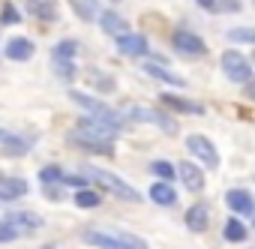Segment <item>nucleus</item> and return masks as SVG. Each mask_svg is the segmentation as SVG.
<instances>
[{"mask_svg":"<svg viewBox=\"0 0 255 249\" xmlns=\"http://www.w3.org/2000/svg\"><path fill=\"white\" fill-rule=\"evenodd\" d=\"M150 201H153V204H162V207H171V204L177 201V192H174V186H171V183L156 180V183L150 186Z\"/></svg>","mask_w":255,"mask_h":249,"instance_id":"nucleus-18","label":"nucleus"},{"mask_svg":"<svg viewBox=\"0 0 255 249\" xmlns=\"http://www.w3.org/2000/svg\"><path fill=\"white\" fill-rule=\"evenodd\" d=\"M114 3H117V0H114Z\"/></svg>","mask_w":255,"mask_h":249,"instance_id":"nucleus-37","label":"nucleus"},{"mask_svg":"<svg viewBox=\"0 0 255 249\" xmlns=\"http://www.w3.org/2000/svg\"><path fill=\"white\" fill-rule=\"evenodd\" d=\"M222 237H225L228 243H243V240L249 237V231H246V225H243L240 219H228V222L222 225Z\"/></svg>","mask_w":255,"mask_h":249,"instance_id":"nucleus-20","label":"nucleus"},{"mask_svg":"<svg viewBox=\"0 0 255 249\" xmlns=\"http://www.w3.org/2000/svg\"><path fill=\"white\" fill-rule=\"evenodd\" d=\"M171 42H174V48H177L180 54H186V57H201V54L207 51V42H204L198 33H192V30H174Z\"/></svg>","mask_w":255,"mask_h":249,"instance_id":"nucleus-6","label":"nucleus"},{"mask_svg":"<svg viewBox=\"0 0 255 249\" xmlns=\"http://www.w3.org/2000/svg\"><path fill=\"white\" fill-rule=\"evenodd\" d=\"M27 9L42 21H57V3H51V0H27Z\"/></svg>","mask_w":255,"mask_h":249,"instance_id":"nucleus-19","label":"nucleus"},{"mask_svg":"<svg viewBox=\"0 0 255 249\" xmlns=\"http://www.w3.org/2000/svg\"><path fill=\"white\" fill-rule=\"evenodd\" d=\"M0 144H6L9 150H27V147H30V141H24V138L15 135V132H6V129H0Z\"/></svg>","mask_w":255,"mask_h":249,"instance_id":"nucleus-24","label":"nucleus"},{"mask_svg":"<svg viewBox=\"0 0 255 249\" xmlns=\"http://www.w3.org/2000/svg\"><path fill=\"white\" fill-rule=\"evenodd\" d=\"M81 171H84V177H87V180L99 183L102 189H108L111 195H117V198H123V201H135V204L141 201V195H138V189H135V186H129L123 177H117V174H111V171H105V168L84 165Z\"/></svg>","mask_w":255,"mask_h":249,"instance_id":"nucleus-2","label":"nucleus"},{"mask_svg":"<svg viewBox=\"0 0 255 249\" xmlns=\"http://www.w3.org/2000/svg\"><path fill=\"white\" fill-rule=\"evenodd\" d=\"M99 192H93V189H81V192H75V204L78 207H99Z\"/></svg>","mask_w":255,"mask_h":249,"instance_id":"nucleus-25","label":"nucleus"},{"mask_svg":"<svg viewBox=\"0 0 255 249\" xmlns=\"http://www.w3.org/2000/svg\"><path fill=\"white\" fill-rule=\"evenodd\" d=\"M42 249H57V246H54V243H45V246H42Z\"/></svg>","mask_w":255,"mask_h":249,"instance_id":"nucleus-36","label":"nucleus"},{"mask_svg":"<svg viewBox=\"0 0 255 249\" xmlns=\"http://www.w3.org/2000/svg\"><path fill=\"white\" fill-rule=\"evenodd\" d=\"M162 102H165L168 108L180 111V114H192V117H201V114H204V108H201L198 102H192V99H183V96H174V93H162Z\"/></svg>","mask_w":255,"mask_h":249,"instance_id":"nucleus-15","label":"nucleus"},{"mask_svg":"<svg viewBox=\"0 0 255 249\" xmlns=\"http://www.w3.org/2000/svg\"><path fill=\"white\" fill-rule=\"evenodd\" d=\"M75 51H78V42H75V39H60L51 54H54V60H72Z\"/></svg>","mask_w":255,"mask_h":249,"instance_id":"nucleus-21","label":"nucleus"},{"mask_svg":"<svg viewBox=\"0 0 255 249\" xmlns=\"http://www.w3.org/2000/svg\"><path fill=\"white\" fill-rule=\"evenodd\" d=\"M39 180H42L45 186H60V180H63V168H60V165H45V168L39 171Z\"/></svg>","mask_w":255,"mask_h":249,"instance_id":"nucleus-22","label":"nucleus"},{"mask_svg":"<svg viewBox=\"0 0 255 249\" xmlns=\"http://www.w3.org/2000/svg\"><path fill=\"white\" fill-rule=\"evenodd\" d=\"M81 237H84V243H90V246H96V249H126V246L117 240L114 231H111V234H105V231H84Z\"/></svg>","mask_w":255,"mask_h":249,"instance_id":"nucleus-16","label":"nucleus"},{"mask_svg":"<svg viewBox=\"0 0 255 249\" xmlns=\"http://www.w3.org/2000/svg\"><path fill=\"white\" fill-rule=\"evenodd\" d=\"M150 78H159V81H165V84H174V87H183V75H177V72H171V69H165L162 63H156V60H147L144 66H141Z\"/></svg>","mask_w":255,"mask_h":249,"instance_id":"nucleus-14","label":"nucleus"},{"mask_svg":"<svg viewBox=\"0 0 255 249\" xmlns=\"http://www.w3.org/2000/svg\"><path fill=\"white\" fill-rule=\"evenodd\" d=\"M114 45H117V51L126 54V57H144V54L150 51V42H147L144 33H123V36L114 39Z\"/></svg>","mask_w":255,"mask_h":249,"instance_id":"nucleus-7","label":"nucleus"},{"mask_svg":"<svg viewBox=\"0 0 255 249\" xmlns=\"http://www.w3.org/2000/svg\"><path fill=\"white\" fill-rule=\"evenodd\" d=\"M225 204H228V210H234L237 216H252V213H255V201H252V195H249L246 189H228V192H225Z\"/></svg>","mask_w":255,"mask_h":249,"instance_id":"nucleus-9","label":"nucleus"},{"mask_svg":"<svg viewBox=\"0 0 255 249\" xmlns=\"http://www.w3.org/2000/svg\"><path fill=\"white\" fill-rule=\"evenodd\" d=\"M126 117L135 120V123H150V126H159V129L168 132V135L177 132V123H174L168 114L153 111V108H144V105H129V108H126Z\"/></svg>","mask_w":255,"mask_h":249,"instance_id":"nucleus-3","label":"nucleus"},{"mask_svg":"<svg viewBox=\"0 0 255 249\" xmlns=\"http://www.w3.org/2000/svg\"><path fill=\"white\" fill-rule=\"evenodd\" d=\"M60 186H75V189L81 192V189H87L90 183H87V177H72V174H63V180H60Z\"/></svg>","mask_w":255,"mask_h":249,"instance_id":"nucleus-31","label":"nucleus"},{"mask_svg":"<svg viewBox=\"0 0 255 249\" xmlns=\"http://www.w3.org/2000/svg\"><path fill=\"white\" fill-rule=\"evenodd\" d=\"M30 192L27 180L21 177H0V201H15V198H24Z\"/></svg>","mask_w":255,"mask_h":249,"instance_id":"nucleus-12","label":"nucleus"},{"mask_svg":"<svg viewBox=\"0 0 255 249\" xmlns=\"http://www.w3.org/2000/svg\"><path fill=\"white\" fill-rule=\"evenodd\" d=\"M54 75L63 78V81H72L75 78V63L72 60H54Z\"/></svg>","mask_w":255,"mask_h":249,"instance_id":"nucleus-26","label":"nucleus"},{"mask_svg":"<svg viewBox=\"0 0 255 249\" xmlns=\"http://www.w3.org/2000/svg\"><path fill=\"white\" fill-rule=\"evenodd\" d=\"M222 72H225V78L228 81H234V84H246L249 78H252V63L240 54V51H225L222 54Z\"/></svg>","mask_w":255,"mask_h":249,"instance_id":"nucleus-4","label":"nucleus"},{"mask_svg":"<svg viewBox=\"0 0 255 249\" xmlns=\"http://www.w3.org/2000/svg\"><path fill=\"white\" fill-rule=\"evenodd\" d=\"M246 96H249V99H255V75L246 81Z\"/></svg>","mask_w":255,"mask_h":249,"instance_id":"nucleus-35","label":"nucleus"},{"mask_svg":"<svg viewBox=\"0 0 255 249\" xmlns=\"http://www.w3.org/2000/svg\"><path fill=\"white\" fill-rule=\"evenodd\" d=\"M117 234V240L126 246V249H147V243L141 240V237H135V234H129V231H114Z\"/></svg>","mask_w":255,"mask_h":249,"instance_id":"nucleus-28","label":"nucleus"},{"mask_svg":"<svg viewBox=\"0 0 255 249\" xmlns=\"http://www.w3.org/2000/svg\"><path fill=\"white\" fill-rule=\"evenodd\" d=\"M186 147H189V153H192V156H198L201 162H207V168H210V171H216V168H219V150L213 147V141H210V138H204V135H198V132H195V135H189V138H186Z\"/></svg>","mask_w":255,"mask_h":249,"instance_id":"nucleus-5","label":"nucleus"},{"mask_svg":"<svg viewBox=\"0 0 255 249\" xmlns=\"http://www.w3.org/2000/svg\"><path fill=\"white\" fill-rule=\"evenodd\" d=\"M33 42L27 39V36H12V39H6V45H3V54L9 57V60H30L33 57Z\"/></svg>","mask_w":255,"mask_h":249,"instance_id":"nucleus-11","label":"nucleus"},{"mask_svg":"<svg viewBox=\"0 0 255 249\" xmlns=\"http://www.w3.org/2000/svg\"><path fill=\"white\" fill-rule=\"evenodd\" d=\"M177 177H180V183H183L189 192H201V189H204V171H201L195 162H180V165H177Z\"/></svg>","mask_w":255,"mask_h":249,"instance_id":"nucleus-10","label":"nucleus"},{"mask_svg":"<svg viewBox=\"0 0 255 249\" xmlns=\"http://www.w3.org/2000/svg\"><path fill=\"white\" fill-rule=\"evenodd\" d=\"M69 99L75 102V105H81L84 108V114L87 117H93V120H99V123H105L108 129H114V132H120L123 129V114H117L111 105H105L102 99H96V96H90V93H84V90H69Z\"/></svg>","mask_w":255,"mask_h":249,"instance_id":"nucleus-1","label":"nucleus"},{"mask_svg":"<svg viewBox=\"0 0 255 249\" xmlns=\"http://www.w3.org/2000/svg\"><path fill=\"white\" fill-rule=\"evenodd\" d=\"M18 21H21V12L12 3H3V9H0V24H18Z\"/></svg>","mask_w":255,"mask_h":249,"instance_id":"nucleus-29","label":"nucleus"},{"mask_svg":"<svg viewBox=\"0 0 255 249\" xmlns=\"http://www.w3.org/2000/svg\"><path fill=\"white\" fill-rule=\"evenodd\" d=\"M150 171H153L159 180H165V183L174 177V168H171V162H168V159H156V162L150 165Z\"/></svg>","mask_w":255,"mask_h":249,"instance_id":"nucleus-27","label":"nucleus"},{"mask_svg":"<svg viewBox=\"0 0 255 249\" xmlns=\"http://www.w3.org/2000/svg\"><path fill=\"white\" fill-rule=\"evenodd\" d=\"M18 237H21V231H18L15 225L0 222V243H12V240H18Z\"/></svg>","mask_w":255,"mask_h":249,"instance_id":"nucleus-30","label":"nucleus"},{"mask_svg":"<svg viewBox=\"0 0 255 249\" xmlns=\"http://www.w3.org/2000/svg\"><path fill=\"white\" fill-rule=\"evenodd\" d=\"M219 6H222V9H240L237 0H219Z\"/></svg>","mask_w":255,"mask_h":249,"instance_id":"nucleus-34","label":"nucleus"},{"mask_svg":"<svg viewBox=\"0 0 255 249\" xmlns=\"http://www.w3.org/2000/svg\"><path fill=\"white\" fill-rule=\"evenodd\" d=\"M75 9L84 15V21H90L96 15V3H93V0H81V3H75Z\"/></svg>","mask_w":255,"mask_h":249,"instance_id":"nucleus-32","label":"nucleus"},{"mask_svg":"<svg viewBox=\"0 0 255 249\" xmlns=\"http://www.w3.org/2000/svg\"><path fill=\"white\" fill-rule=\"evenodd\" d=\"M195 3H198L201 9H216V6H219V0H195Z\"/></svg>","mask_w":255,"mask_h":249,"instance_id":"nucleus-33","label":"nucleus"},{"mask_svg":"<svg viewBox=\"0 0 255 249\" xmlns=\"http://www.w3.org/2000/svg\"><path fill=\"white\" fill-rule=\"evenodd\" d=\"M207 225H210V207L207 204H192L186 210V228L201 234V231H207Z\"/></svg>","mask_w":255,"mask_h":249,"instance_id":"nucleus-13","label":"nucleus"},{"mask_svg":"<svg viewBox=\"0 0 255 249\" xmlns=\"http://www.w3.org/2000/svg\"><path fill=\"white\" fill-rule=\"evenodd\" d=\"M96 21H99V27H102L105 33H111L114 39H117V36H123V33H129V30H126V18H120V15H117V12H111V9H108V12H99V18H96Z\"/></svg>","mask_w":255,"mask_h":249,"instance_id":"nucleus-17","label":"nucleus"},{"mask_svg":"<svg viewBox=\"0 0 255 249\" xmlns=\"http://www.w3.org/2000/svg\"><path fill=\"white\" fill-rule=\"evenodd\" d=\"M228 42H246V45H255V30L252 27H234L225 33Z\"/></svg>","mask_w":255,"mask_h":249,"instance_id":"nucleus-23","label":"nucleus"},{"mask_svg":"<svg viewBox=\"0 0 255 249\" xmlns=\"http://www.w3.org/2000/svg\"><path fill=\"white\" fill-rule=\"evenodd\" d=\"M3 222L15 225V228L21 231V237H27L30 231L42 228V216H36V213H30V210H12V213H6V216H3Z\"/></svg>","mask_w":255,"mask_h":249,"instance_id":"nucleus-8","label":"nucleus"}]
</instances>
